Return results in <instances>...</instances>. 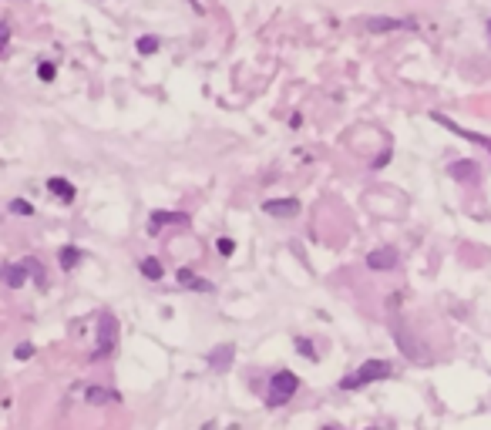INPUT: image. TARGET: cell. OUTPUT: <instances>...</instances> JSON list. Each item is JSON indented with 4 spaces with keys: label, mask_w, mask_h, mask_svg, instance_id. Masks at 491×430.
<instances>
[{
    "label": "cell",
    "mask_w": 491,
    "mask_h": 430,
    "mask_svg": "<svg viewBox=\"0 0 491 430\" xmlns=\"http://www.w3.org/2000/svg\"><path fill=\"white\" fill-rule=\"evenodd\" d=\"M14 356H17V360H30V356H34V343H21V346L14 350Z\"/></svg>",
    "instance_id": "24"
},
{
    "label": "cell",
    "mask_w": 491,
    "mask_h": 430,
    "mask_svg": "<svg viewBox=\"0 0 491 430\" xmlns=\"http://www.w3.org/2000/svg\"><path fill=\"white\" fill-rule=\"evenodd\" d=\"M293 346H296V353H303V356H307V360H313V363L320 360V353L313 350V343H310V340H307V336H296V340H293Z\"/></svg>",
    "instance_id": "19"
},
{
    "label": "cell",
    "mask_w": 491,
    "mask_h": 430,
    "mask_svg": "<svg viewBox=\"0 0 491 430\" xmlns=\"http://www.w3.org/2000/svg\"><path fill=\"white\" fill-rule=\"evenodd\" d=\"M363 262H367L370 273H394L401 266V253L394 246H381V249H370Z\"/></svg>",
    "instance_id": "4"
},
{
    "label": "cell",
    "mask_w": 491,
    "mask_h": 430,
    "mask_svg": "<svg viewBox=\"0 0 491 430\" xmlns=\"http://www.w3.org/2000/svg\"><path fill=\"white\" fill-rule=\"evenodd\" d=\"M485 30H488V41H491V17H488V24H485Z\"/></svg>",
    "instance_id": "28"
},
{
    "label": "cell",
    "mask_w": 491,
    "mask_h": 430,
    "mask_svg": "<svg viewBox=\"0 0 491 430\" xmlns=\"http://www.w3.org/2000/svg\"><path fill=\"white\" fill-rule=\"evenodd\" d=\"M431 121H438L441 128L454 131V135H458L461 141H471V145H478V148H485V152L491 155V138H488V135H478V131H471V128H461L458 121H451L447 115H434V111H431Z\"/></svg>",
    "instance_id": "5"
},
{
    "label": "cell",
    "mask_w": 491,
    "mask_h": 430,
    "mask_svg": "<svg viewBox=\"0 0 491 430\" xmlns=\"http://www.w3.org/2000/svg\"><path fill=\"white\" fill-rule=\"evenodd\" d=\"M323 430H343V427H323ZM367 430H381V427H367Z\"/></svg>",
    "instance_id": "27"
},
{
    "label": "cell",
    "mask_w": 491,
    "mask_h": 430,
    "mask_svg": "<svg viewBox=\"0 0 491 430\" xmlns=\"http://www.w3.org/2000/svg\"><path fill=\"white\" fill-rule=\"evenodd\" d=\"M57 259H61V273H75V269H78V262L84 259V253H81L78 246H61Z\"/></svg>",
    "instance_id": "15"
},
{
    "label": "cell",
    "mask_w": 491,
    "mask_h": 430,
    "mask_svg": "<svg viewBox=\"0 0 491 430\" xmlns=\"http://www.w3.org/2000/svg\"><path fill=\"white\" fill-rule=\"evenodd\" d=\"M24 269H27V276H34L37 282H44V266H41V259H30V255H27Z\"/></svg>",
    "instance_id": "20"
},
{
    "label": "cell",
    "mask_w": 491,
    "mask_h": 430,
    "mask_svg": "<svg viewBox=\"0 0 491 430\" xmlns=\"http://www.w3.org/2000/svg\"><path fill=\"white\" fill-rule=\"evenodd\" d=\"M303 125V115H289V128H300Z\"/></svg>",
    "instance_id": "26"
},
{
    "label": "cell",
    "mask_w": 491,
    "mask_h": 430,
    "mask_svg": "<svg viewBox=\"0 0 491 430\" xmlns=\"http://www.w3.org/2000/svg\"><path fill=\"white\" fill-rule=\"evenodd\" d=\"M175 279H179L182 289H192V293H202V296H212V293H215V282H209V279H202V276H195L189 266H182L179 273H175Z\"/></svg>",
    "instance_id": "7"
},
{
    "label": "cell",
    "mask_w": 491,
    "mask_h": 430,
    "mask_svg": "<svg viewBox=\"0 0 491 430\" xmlns=\"http://www.w3.org/2000/svg\"><path fill=\"white\" fill-rule=\"evenodd\" d=\"M37 77H41V81H54V64L51 61H41V64H37Z\"/></svg>",
    "instance_id": "22"
},
{
    "label": "cell",
    "mask_w": 491,
    "mask_h": 430,
    "mask_svg": "<svg viewBox=\"0 0 491 430\" xmlns=\"http://www.w3.org/2000/svg\"><path fill=\"white\" fill-rule=\"evenodd\" d=\"M387 158H390V152H384V155H377L370 165H374V168H384V165H387Z\"/></svg>",
    "instance_id": "25"
},
{
    "label": "cell",
    "mask_w": 491,
    "mask_h": 430,
    "mask_svg": "<svg viewBox=\"0 0 491 430\" xmlns=\"http://www.w3.org/2000/svg\"><path fill=\"white\" fill-rule=\"evenodd\" d=\"M192 219L185 215V212H169V208H155L152 212V219H148V228L152 232H158L162 226H189Z\"/></svg>",
    "instance_id": "8"
},
{
    "label": "cell",
    "mask_w": 491,
    "mask_h": 430,
    "mask_svg": "<svg viewBox=\"0 0 491 430\" xmlns=\"http://www.w3.org/2000/svg\"><path fill=\"white\" fill-rule=\"evenodd\" d=\"M363 27L370 34H390V30H401V27H414V21H401V17H367Z\"/></svg>",
    "instance_id": "11"
},
{
    "label": "cell",
    "mask_w": 491,
    "mask_h": 430,
    "mask_svg": "<svg viewBox=\"0 0 491 430\" xmlns=\"http://www.w3.org/2000/svg\"><path fill=\"white\" fill-rule=\"evenodd\" d=\"M387 377H394L390 360H381V356L377 360H363L354 373H347V377L340 380V390H363V387H370V383L387 380Z\"/></svg>",
    "instance_id": "1"
},
{
    "label": "cell",
    "mask_w": 491,
    "mask_h": 430,
    "mask_svg": "<svg viewBox=\"0 0 491 430\" xmlns=\"http://www.w3.org/2000/svg\"><path fill=\"white\" fill-rule=\"evenodd\" d=\"M115 346H118V320H115L111 313H102V320H98V343H95L91 360H104V356H111L115 353Z\"/></svg>",
    "instance_id": "3"
},
{
    "label": "cell",
    "mask_w": 491,
    "mask_h": 430,
    "mask_svg": "<svg viewBox=\"0 0 491 430\" xmlns=\"http://www.w3.org/2000/svg\"><path fill=\"white\" fill-rule=\"evenodd\" d=\"M300 199H266L262 202V212L269 215V219H293V215H300Z\"/></svg>",
    "instance_id": "6"
},
{
    "label": "cell",
    "mask_w": 491,
    "mask_h": 430,
    "mask_svg": "<svg viewBox=\"0 0 491 430\" xmlns=\"http://www.w3.org/2000/svg\"><path fill=\"white\" fill-rule=\"evenodd\" d=\"M300 390V377L293 370H276L269 377V390H266V407H286L293 400V393Z\"/></svg>",
    "instance_id": "2"
},
{
    "label": "cell",
    "mask_w": 491,
    "mask_h": 430,
    "mask_svg": "<svg viewBox=\"0 0 491 430\" xmlns=\"http://www.w3.org/2000/svg\"><path fill=\"white\" fill-rule=\"evenodd\" d=\"M215 249H219V255H233L235 253V239H229V235H219V239H215Z\"/></svg>",
    "instance_id": "21"
},
{
    "label": "cell",
    "mask_w": 491,
    "mask_h": 430,
    "mask_svg": "<svg viewBox=\"0 0 491 430\" xmlns=\"http://www.w3.org/2000/svg\"><path fill=\"white\" fill-rule=\"evenodd\" d=\"M7 41H10V24H7V21H0V57H3V48H7Z\"/></svg>",
    "instance_id": "23"
},
{
    "label": "cell",
    "mask_w": 491,
    "mask_h": 430,
    "mask_svg": "<svg viewBox=\"0 0 491 430\" xmlns=\"http://www.w3.org/2000/svg\"><path fill=\"white\" fill-rule=\"evenodd\" d=\"M138 273L148 279V282H158V279L165 276V266H162V259H155V255H145V259L138 262Z\"/></svg>",
    "instance_id": "16"
},
{
    "label": "cell",
    "mask_w": 491,
    "mask_h": 430,
    "mask_svg": "<svg viewBox=\"0 0 491 430\" xmlns=\"http://www.w3.org/2000/svg\"><path fill=\"white\" fill-rule=\"evenodd\" d=\"M447 175L454 178V182H478L481 168H478L471 158H461V162H451V165H447Z\"/></svg>",
    "instance_id": "12"
},
{
    "label": "cell",
    "mask_w": 491,
    "mask_h": 430,
    "mask_svg": "<svg viewBox=\"0 0 491 430\" xmlns=\"http://www.w3.org/2000/svg\"><path fill=\"white\" fill-rule=\"evenodd\" d=\"M7 212H10V215H17V219H30V215H34V205L27 202V199H10Z\"/></svg>",
    "instance_id": "18"
},
{
    "label": "cell",
    "mask_w": 491,
    "mask_h": 430,
    "mask_svg": "<svg viewBox=\"0 0 491 430\" xmlns=\"http://www.w3.org/2000/svg\"><path fill=\"white\" fill-rule=\"evenodd\" d=\"M84 404H91V407L122 404V393H118V390H108V387H84Z\"/></svg>",
    "instance_id": "9"
},
{
    "label": "cell",
    "mask_w": 491,
    "mask_h": 430,
    "mask_svg": "<svg viewBox=\"0 0 491 430\" xmlns=\"http://www.w3.org/2000/svg\"><path fill=\"white\" fill-rule=\"evenodd\" d=\"M233 360H235V346L233 343H222V346H215V350L209 353V367H212L215 373H229Z\"/></svg>",
    "instance_id": "10"
},
{
    "label": "cell",
    "mask_w": 491,
    "mask_h": 430,
    "mask_svg": "<svg viewBox=\"0 0 491 430\" xmlns=\"http://www.w3.org/2000/svg\"><path fill=\"white\" fill-rule=\"evenodd\" d=\"M48 192H51L54 199H61L64 205H71L75 199H78V188H75V185H71L68 178H57V175L48 178Z\"/></svg>",
    "instance_id": "13"
},
{
    "label": "cell",
    "mask_w": 491,
    "mask_h": 430,
    "mask_svg": "<svg viewBox=\"0 0 491 430\" xmlns=\"http://www.w3.org/2000/svg\"><path fill=\"white\" fill-rule=\"evenodd\" d=\"M0 282H3L7 289H21V286L27 282L24 262H10V266H3V269H0Z\"/></svg>",
    "instance_id": "14"
},
{
    "label": "cell",
    "mask_w": 491,
    "mask_h": 430,
    "mask_svg": "<svg viewBox=\"0 0 491 430\" xmlns=\"http://www.w3.org/2000/svg\"><path fill=\"white\" fill-rule=\"evenodd\" d=\"M158 48H162V41H158L155 34H145V37H138V41H135V51L142 54V57H152V54H158Z\"/></svg>",
    "instance_id": "17"
}]
</instances>
